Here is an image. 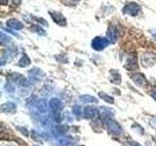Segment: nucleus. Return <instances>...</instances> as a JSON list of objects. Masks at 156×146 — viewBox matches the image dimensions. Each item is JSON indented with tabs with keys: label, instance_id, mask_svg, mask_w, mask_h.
<instances>
[{
	"label": "nucleus",
	"instance_id": "f257e3e1",
	"mask_svg": "<svg viewBox=\"0 0 156 146\" xmlns=\"http://www.w3.org/2000/svg\"><path fill=\"white\" fill-rule=\"evenodd\" d=\"M122 12H123V14H125V15H130L132 17H135L136 15L140 14V6L135 2H130L125 5L124 8L122 9Z\"/></svg>",
	"mask_w": 156,
	"mask_h": 146
},
{
	"label": "nucleus",
	"instance_id": "f03ea898",
	"mask_svg": "<svg viewBox=\"0 0 156 146\" xmlns=\"http://www.w3.org/2000/svg\"><path fill=\"white\" fill-rule=\"evenodd\" d=\"M105 126L107 128V130L113 135H120L122 134V128L116 121L112 119H107L105 121Z\"/></svg>",
	"mask_w": 156,
	"mask_h": 146
},
{
	"label": "nucleus",
	"instance_id": "7ed1b4c3",
	"mask_svg": "<svg viewBox=\"0 0 156 146\" xmlns=\"http://www.w3.org/2000/svg\"><path fill=\"white\" fill-rule=\"evenodd\" d=\"M108 44H109V41L107 38L98 36L93 39L92 47H93V49H95L96 51H101V50H104L105 47L108 46Z\"/></svg>",
	"mask_w": 156,
	"mask_h": 146
},
{
	"label": "nucleus",
	"instance_id": "20e7f679",
	"mask_svg": "<svg viewBox=\"0 0 156 146\" xmlns=\"http://www.w3.org/2000/svg\"><path fill=\"white\" fill-rule=\"evenodd\" d=\"M100 111L94 106H86L84 108V118L86 119H95L99 117Z\"/></svg>",
	"mask_w": 156,
	"mask_h": 146
},
{
	"label": "nucleus",
	"instance_id": "39448f33",
	"mask_svg": "<svg viewBox=\"0 0 156 146\" xmlns=\"http://www.w3.org/2000/svg\"><path fill=\"white\" fill-rule=\"evenodd\" d=\"M49 14H50V16H51L53 21L55 22L57 24H58V26H65L66 24V19L61 13L55 12V11H50V12H49Z\"/></svg>",
	"mask_w": 156,
	"mask_h": 146
},
{
	"label": "nucleus",
	"instance_id": "423d86ee",
	"mask_svg": "<svg viewBox=\"0 0 156 146\" xmlns=\"http://www.w3.org/2000/svg\"><path fill=\"white\" fill-rule=\"evenodd\" d=\"M49 106L54 112V114H60V112L62 109V103L60 99H52L51 101L49 102Z\"/></svg>",
	"mask_w": 156,
	"mask_h": 146
},
{
	"label": "nucleus",
	"instance_id": "0eeeda50",
	"mask_svg": "<svg viewBox=\"0 0 156 146\" xmlns=\"http://www.w3.org/2000/svg\"><path fill=\"white\" fill-rule=\"evenodd\" d=\"M124 67L126 69H128L129 71H132L138 68V60H136V56H130L124 64Z\"/></svg>",
	"mask_w": 156,
	"mask_h": 146
},
{
	"label": "nucleus",
	"instance_id": "6e6552de",
	"mask_svg": "<svg viewBox=\"0 0 156 146\" xmlns=\"http://www.w3.org/2000/svg\"><path fill=\"white\" fill-rule=\"evenodd\" d=\"M132 80L134 81V83L138 87H144L147 84V81H146L145 77L143 74H140V73H135V74H133Z\"/></svg>",
	"mask_w": 156,
	"mask_h": 146
},
{
	"label": "nucleus",
	"instance_id": "1a4fd4ad",
	"mask_svg": "<svg viewBox=\"0 0 156 146\" xmlns=\"http://www.w3.org/2000/svg\"><path fill=\"white\" fill-rule=\"evenodd\" d=\"M118 38V30L114 26H110L107 30V39H108L109 43H114L117 41Z\"/></svg>",
	"mask_w": 156,
	"mask_h": 146
},
{
	"label": "nucleus",
	"instance_id": "9d476101",
	"mask_svg": "<svg viewBox=\"0 0 156 146\" xmlns=\"http://www.w3.org/2000/svg\"><path fill=\"white\" fill-rule=\"evenodd\" d=\"M10 79H11L12 82H14L15 84H18V85H21V86H26L27 80L24 79V77L19 73H13V74L10 75Z\"/></svg>",
	"mask_w": 156,
	"mask_h": 146
},
{
	"label": "nucleus",
	"instance_id": "9b49d317",
	"mask_svg": "<svg viewBox=\"0 0 156 146\" xmlns=\"http://www.w3.org/2000/svg\"><path fill=\"white\" fill-rule=\"evenodd\" d=\"M16 109L17 105L11 101L6 102V103L1 105V111L4 112V113H14V112H16Z\"/></svg>",
	"mask_w": 156,
	"mask_h": 146
},
{
	"label": "nucleus",
	"instance_id": "f8f14e48",
	"mask_svg": "<svg viewBox=\"0 0 156 146\" xmlns=\"http://www.w3.org/2000/svg\"><path fill=\"white\" fill-rule=\"evenodd\" d=\"M7 26H9L12 29H16V30H20V29L23 28V23H22L21 22L17 19H11L7 21Z\"/></svg>",
	"mask_w": 156,
	"mask_h": 146
},
{
	"label": "nucleus",
	"instance_id": "ddd939ff",
	"mask_svg": "<svg viewBox=\"0 0 156 146\" xmlns=\"http://www.w3.org/2000/svg\"><path fill=\"white\" fill-rule=\"evenodd\" d=\"M109 80L113 84L119 85L121 82V76L119 74V72H117L115 70H111L109 73Z\"/></svg>",
	"mask_w": 156,
	"mask_h": 146
},
{
	"label": "nucleus",
	"instance_id": "4468645a",
	"mask_svg": "<svg viewBox=\"0 0 156 146\" xmlns=\"http://www.w3.org/2000/svg\"><path fill=\"white\" fill-rule=\"evenodd\" d=\"M36 108H37L38 112H40V113H46V112H48L47 101L45 99L38 100L37 103H36Z\"/></svg>",
	"mask_w": 156,
	"mask_h": 146
},
{
	"label": "nucleus",
	"instance_id": "2eb2a0df",
	"mask_svg": "<svg viewBox=\"0 0 156 146\" xmlns=\"http://www.w3.org/2000/svg\"><path fill=\"white\" fill-rule=\"evenodd\" d=\"M43 75L42 71L39 69H32L31 71H29V76H30V80L37 82L41 79V76Z\"/></svg>",
	"mask_w": 156,
	"mask_h": 146
},
{
	"label": "nucleus",
	"instance_id": "dca6fc26",
	"mask_svg": "<svg viewBox=\"0 0 156 146\" xmlns=\"http://www.w3.org/2000/svg\"><path fill=\"white\" fill-rule=\"evenodd\" d=\"M80 101L81 102H84V103H98V99H96V97H94V96H90V95H84V96H80Z\"/></svg>",
	"mask_w": 156,
	"mask_h": 146
},
{
	"label": "nucleus",
	"instance_id": "f3484780",
	"mask_svg": "<svg viewBox=\"0 0 156 146\" xmlns=\"http://www.w3.org/2000/svg\"><path fill=\"white\" fill-rule=\"evenodd\" d=\"M30 62H31L30 58L28 57V56L27 55V54H23L22 58L18 62V65L21 66V67H27V66H28L29 64H30Z\"/></svg>",
	"mask_w": 156,
	"mask_h": 146
},
{
	"label": "nucleus",
	"instance_id": "a211bd4d",
	"mask_svg": "<svg viewBox=\"0 0 156 146\" xmlns=\"http://www.w3.org/2000/svg\"><path fill=\"white\" fill-rule=\"evenodd\" d=\"M99 96H100V97L101 99L104 100V101H105V102H107V103H114V99L111 96H109V95H107V94H105V92H99Z\"/></svg>",
	"mask_w": 156,
	"mask_h": 146
},
{
	"label": "nucleus",
	"instance_id": "6ab92c4d",
	"mask_svg": "<svg viewBox=\"0 0 156 146\" xmlns=\"http://www.w3.org/2000/svg\"><path fill=\"white\" fill-rule=\"evenodd\" d=\"M72 113L77 117H80L82 115V108L80 105L75 104L72 106Z\"/></svg>",
	"mask_w": 156,
	"mask_h": 146
},
{
	"label": "nucleus",
	"instance_id": "aec40b11",
	"mask_svg": "<svg viewBox=\"0 0 156 146\" xmlns=\"http://www.w3.org/2000/svg\"><path fill=\"white\" fill-rule=\"evenodd\" d=\"M31 30L35 31L36 33L40 34V35H45V34H46L45 32H44L43 29H42L40 26H36V24H35V26H32V27H31Z\"/></svg>",
	"mask_w": 156,
	"mask_h": 146
},
{
	"label": "nucleus",
	"instance_id": "412c9836",
	"mask_svg": "<svg viewBox=\"0 0 156 146\" xmlns=\"http://www.w3.org/2000/svg\"><path fill=\"white\" fill-rule=\"evenodd\" d=\"M10 40H11V38L9 36H6L3 32L1 33V42L2 43H8V42H10Z\"/></svg>",
	"mask_w": 156,
	"mask_h": 146
},
{
	"label": "nucleus",
	"instance_id": "4be33fe9",
	"mask_svg": "<svg viewBox=\"0 0 156 146\" xmlns=\"http://www.w3.org/2000/svg\"><path fill=\"white\" fill-rule=\"evenodd\" d=\"M5 88H6V91H7V92H14V90H15V89H14V87H13L11 84H7V85H6V87H5Z\"/></svg>",
	"mask_w": 156,
	"mask_h": 146
},
{
	"label": "nucleus",
	"instance_id": "5701e85b",
	"mask_svg": "<svg viewBox=\"0 0 156 146\" xmlns=\"http://www.w3.org/2000/svg\"><path fill=\"white\" fill-rule=\"evenodd\" d=\"M150 95H151V96H152L153 99L156 100V87L152 89V91H151V92H150Z\"/></svg>",
	"mask_w": 156,
	"mask_h": 146
},
{
	"label": "nucleus",
	"instance_id": "b1692460",
	"mask_svg": "<svg viewBox=\"0 0 156 146\" xmlns=\"http://www.w3.org/2000/svg\"><path fill=\"white\" fill-rule=\"evenodd\" d=\"M150 34L153 36V38L156 40V29H151V30H150Z\"/></svg>",
	"mask_w": 156,
	"mask_h": 146
},
{
	"label": "nucleus",
	"instance_id": "393cba45",
	"mask_svg": "<svg viewBox=\"0 0 156 146\" xmlns=\"http://www.w3.org/2000/svg\"><path fill=\"white\" fill-rule=\"evenodd\" d=\"M130 146H141V145L140 143H138V142H136V141H133V142H131Z\"/></svg>",
	"mask_w": 156,
	"mask_h": 146
},
{
	"label": "nucleus",
	"instance_id": "a878e982",
	"mask_svg": "<svg viewBox=\"0 0 156 146\" xmlns=\"http://www.w3.org/2000/svg\"><path fill=\"white\" fill-rule=\"evenodd\" d=\"M14 1V3L16 4V5H20L21 4V0H13Z\"/></svg>",
	"mask_w": 156,
	"mask_h": 146
},
{
	"label": "nucleus",
	"instance_id": "bb28decb",
	"mask_svg": "<svg viewBox=\"0 0 156 146\" xmlns=\"http://www.w3.org/2000/svg\"><path fill=\"white\" fill-rule=\"evenodd\" d=\"M37 146H39V145H37Z\"/></svg>",
	"mask_w": 156,
	"mask_h": 146
}]
</instances>
